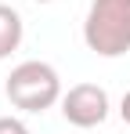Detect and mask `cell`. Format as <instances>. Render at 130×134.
<instances>
[{"instance_id":"obj_1","label":"cell","mask_w":130,"mask_h":134,"mask_svg":"<svg viewBox=\"0 0 130 134\" xmlns=\"http://www.w3.org/2000/svg\"><path fill=\"white\" fill-rule=\"evenodd\" d=\"M4 94L22 112H47L51 105L62 102L65 91H62V76H58V69L51 62L29 58V62H22V65L11 69V76L4 83Z\"/></svg>"},{"instance_id":"obj_2","label":"cell","mask_w":130,"mask_h":134,"mask_svg":"<svg viewBox=\"0 0 130 134\" xmlns=\"http://www.w3.org/2000/svg\"><path fill=\"white\" fill-rule=\"evenodd\" d=\"M83 40L98 58H119L130 51V0H90Z\"/></svg>"},{"instance_id":"obj_3","label":"cell","mask_w":130,"mask_h":134,"mask_svg":"<svg viewBox=\"0 0 130 134\" xmlns=\"http://www.w3.org/2000/svg\"><path fill=\"white\" fill-rule=\"evenodd\" d=\"M62 116L65 123L80 127V131H90V127H101L108 120V91L98 87V83H76L62 94Z\"/></svg>"},{"instance_id":"obj_4","label":"cell","mask_w":130,"mask_h":134,"mask_svg":"<svg viewBox=\"0 0 130 134\" xmlns=\"http://www.w3.org/2000/svg\"><path fill=\"white\" fill-rule=\"evenodd\" d=\"M22 36H25V25H22V15L15 7L0 4V62L11 58L22 47Z\"/></svg>"},{"instance_id":"obj_5","label":"cell","mask_w":130,"mask_h":134,"mask_svg":"<svg viewBox=\"0 0 130 134\" xmlns=\"http://www.w3.org/2000/svg\"><path fill=\"white\" fill-rule=\"evenodd\" d=\"M0 134H29V127L18 116H0Z\"/></svg>"},{"instance_id":"obj_6","label":"cell","mask_w":130,"mask_h":134,"mask_svg":"<svg viewBox=\"0 0 130 134\" xmlns=\"http://www.w3.org/2000/svg\"><path fill=\"white\" fill-rule=\"evenodd\" d=\"M119 116H123V123L130 127V91L123 94V102H119Z\"/></svg>"},{"instance_id":"obj_7","label":"cell","mask_w":130,"mask_h":134,"mask_svg":"<svg viewBox=\"0 0 130 134\" xmlns=\"http://www.w3.org/2000/svg\"><path fill=\"white\" fill-rule=\"evenodd\" d=\"M36 4H51V0H36Z\"/></svg>"}]
</instances>
